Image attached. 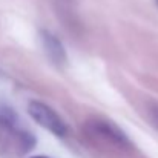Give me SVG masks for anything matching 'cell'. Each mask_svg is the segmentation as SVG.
<instances>
[{"label":"cell","instance_id":"cell-5","mask_svg":"<svg viewBox=\"0 0 158 158\" xmlns=\"http://www.w3.org/2000/svg\"><path fill=\"white\" fill-rule=\"evenodd\" d=\"M32 158H48V157H32Z\"/></svg>","mask_w":158,"mask_h":158},{"label":"cell","instance_id":"cell-4","mask_svg":"<svg viewBox=\"0 0 158 158\" xmlns=\"http://www.w3.org/2000/svg\"><path fill=\"white\" fill-rule=\"evenodd\" d=\"M151 120L154 121V124L158 127V107H154L151 112Z\"/></svg>","mask_w":158,"mask_h":158},{"label":"cell","instance_id":"cell-2","mask_svg":"<svg viewBox=\"0 0 158 158\" xmlns=\"http://www.w3.org/2000/svg\"><path fill=\"white\" fill-rule=\"evenodd\" d=\"M28 112L34 118L35 123H39L43 127H46L49 132H52L55 135H60V137L66 134V124L63 123V120L45 103L32 102L31 105L28 106Z\"/></svg>","mask_w":158,"mask_h":158},{"label":"cell","instance_id":"cell-6","mask_svg":"<svg viewBox=\"0 0 158 158\" xmlns=\"http://www.w3.org/2000/svg\"><path fill=\"white\" fill-rule=\"evenodd\" d=\"M157 2H158V0H157Z\"/></svg>","mask_w":158,"mask_h":158},{"label":"cell","instance_id":"cell-1","mask_svg":"<svg viewBox=\"0 0 158 158\" xmlns=\"http://www.w3.org/2000/svg\"><path fill=\"white\" fill-rule=\"evenodd\" d=\"M34 137L25 131L19 121L17 115L8 107L0 109V151L2 154H9L22 157L34 148Z\"/></svg>","mask_w":158,"mask_h":158},{"label":"cell","instance_id":"cell-3","mask_svg":"<svg viewBox=\"0 0 158 158\" xmlns=\"http://www.w3.org/2000/svg\"><path fill=\"white\" fill-rule=\"evenodd\" d=\"M43 43H45V46H46V49L49 51V55H51V58L54 60H61L63 57H64V54H63V49H61V45L58 43V40L54 37V35H49V34H43Z\"/></svg>","mask_w":158,"mask_h":158}]
</instances>
